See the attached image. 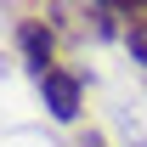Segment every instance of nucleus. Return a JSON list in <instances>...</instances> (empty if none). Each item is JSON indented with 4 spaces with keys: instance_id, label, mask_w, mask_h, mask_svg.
Wrapping results in <instances>:
<instances>
[{
    "instance_id": "3",
    "label": "nucleus",
    "mask_w": 147,
    "mask_h": 147,
    "mask_svg": "<svg viewBox=\"0 0 147 147\" xmlns=\"http://www.w3.org/2000/svg\"><path fill=\"white\" fill-rule=\"evenodd\" d=\"M34 85H40V102H45V113H51L57 125H79V113H85V79H79L74 68L57 62V68L40 74Z\"/></svg>"
},
{
    "instance_id": "5",
    "label": "nucleus",
    "mask_w": 147,
    "mask_h": 147,
    "mask_svg": "<svg viewBox=\"0 0 147 147\" xmlns=\"http://www.w3.org/2000/svg\"><path fill=\"white\" fill-rule=\"evenodd\" d=\"M113 11H119V23H130V17H142L147 11V0H108Z\"/></svg>"
},
{
    "instance_id": "2",
    "label": "nucleus",
    "mask_w": 147,
    "mask_h": 147,
    "mask_svg": "<svg viewBox=\"0 0 147 147\" xmlns=\"http://www.w3.org/2000/svg\"><path fill=\"white\" fill-rule=\"evenodd\" d=\"M11 51H17V62L40 79L45 68H57V62H62V57H57V51H62V34L51 28V17H23L17 34H11Z\"/></svg>"
},
{
    "instance_id": "4",
    "label": "nucleus",
    "mask_w": 147,
    "mask_h": 147,
    "mask_svg": "<svg viewBox=\"0 0 147 147\" xmlns=\"http://www.w3.org/2000/svg\"><path fill=\"white\" fill-rule=\"evenodd\" d=\"M119 40H125L130 62H136V68L147 74V11H142V17H130V23H125V34H119Z\"/></svg>"
},
{
    "instance_id": "6",
    "label": "nucleus",
    "mask_w": 147,
    "mask_h": 147,
    "mask_svg": "<svg viewBox=\"0 0 147 147\" xmlns=\"http://www.w3.org/2000/svg\"><path fill=\"white\" fill-rule=\"evenodd\" d=\"M79 147H108V136H96V130H85V136H79Z\"/></svg>"
},
{
    "instance_id": "1",
    "label": "nucleus",
    "mask_w": 147,
    "mask_h": 147,
    "mask_svg": "<svg viewBox=\"0 0 147 147\" xmlns=\"http://www.w3.org/2000/svg\"><path fill=\"white\" fill-rule=\"evenodd\" d=\"M51 28L62 40H113L125 34V23H119V11H113L108 0H51Z\"/></svg>"
}]
</instances>
